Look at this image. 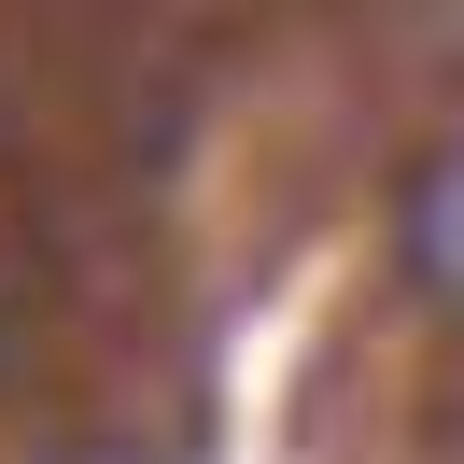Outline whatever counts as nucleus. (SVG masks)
Masks as SVG:
<instances>
[{
  "instance_id": "nucleus-1",
  "label": "nucleus",
  "mask_w": 464,
  "mask_h": 464,
  "mask_svg": "<svg viewBox=\"0 0 464 464\" xmlns=\"http://www.w3.org/2000/svg\"><path fill=\"white\" fill-rule=\"evenodd\" d=\"M408 282H422V310H450V155H422V183H408Z\"/></svg>"
}]
</instances>
